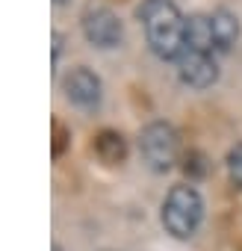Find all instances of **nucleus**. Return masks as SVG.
Segmentation results:
<instances>
[{"instance_id":"7","label":"nucleus","mask_w":242,"mask_h":251,"mask_svg":"<svg viewBox=\"0 0 242 251\" xmlns=\"http://www.w3.org/2000/svg\"><path fill=\"white\" fill-rule=\"evenodd\" d=\"M210 27H213V45H216V53H227L233 50V45L239 42V18L230 12V9H216L210 15Z\"/></svg>"},{"instance_id":"9","label":"nucleus","mask_w":242,"mask_h":251,"mask_svg":"<svg viewBox=\"0 0 242 251\" xmlns=\"http://www.w3.org/2000/svg\"><path fill=\"white\" fill-rule=\"evenodd\" d=\"M95 148H97V154H100V160H103V163H121V160H124V154H127L124 139H121L118 133H112V130L100 133Z\"/></svg>"},{"instance_id":"11","label":"nucleus","mask_w":242,"mask_h":251,"mask_svg":"<svg viewBox=\"0 0 242 251\" xmlns=\"http://www.w3.org/2000/svg\"><path fill=\"white\" fill-rule=\"evenodd\" d=\"M59 50H62V33H53V62L59 59Z\"/></svg>"},{"instance_id":"8","label":"nucleus","mask_w":242,"mask_h":251,"mask_svg":"<svg viewBox=\"0 0 242 251\" xmlns=\"http://www.w3.org/2000/svg\"><path fill=\"white\" fill-rule=\"evenodd\" d=\"M189 48H201V50H213V27H210V15H189L186 18V42Z\"/></svg>"},{"instance_id":"6","label":"nucleus","mask_w":242,"mask_h":251,"mask_svg":"<svg viewBox=\"0 0 242 251\" xmlns=\"http://www.w3.org/2000/svg\"><path fill=\"white\" fill-rule=\"evenodd\" d=\"M62 92L80 109H97L100 106V98H103L100 77L95 71H89L86 65H77V68H71L62 77Z\"/></svg>"},{"instance_id":"13","label":"nucleus","mask_w":242,"mask_h":251,"mask_svg":"<svg viewBox=\"0 0 242 251\" xmlns=\"http://www.w3.org/2000/svg\"><path fill=\"white\" fill-rule=\"evenodd\" d=\"M53 251H62V248H53Z\"/></svg>"},{"instance_id":"4","label":"nucleus","mask_w":242,"mask_h":251,"mask_svg":"<svg viewBox=\"0 0 242 251\" xmlns=\"http://www.w3.org/2000/svg\"><path fill=\"white\" fill-rule=\"evenodd\" d=\"M83 24V36L89 45L100 48V50H112L121 45V39H124V27H121L118 15L106 6H89L80 18Z\"/></svg>"},{"instance_id":"2","label":"nucleus","mask_w":242,"mask_h":251,"mask_svg":"<svg viewBox=\"0 0 242 251\" xmlns=\"http://www.w3.org/2000/svg\"><path fill=\"white\" fill-rule=\"evenodd\" d=\"M204 219V201L195 186H174L163 201V227L177 236L189 239Z\"/></svg>"},{"instance_id":"12","label":"nucleus","mask_w":242,"mask_h":251,"mask_svg":"<svg viewBox=\"0 0 242 251\" xmlns=\"http://www.w3.org/2000/svg\"><path fill=\"white\" fill-rule=\"evenodd\" d=\"M53 3H56V6H65V3H68V0H53Z\"/></svg>"},{"instance_id":"5","label":"nucleus","mask_w":242,"mask_h":251,"mask_svg":"<svg viewBox=\"0 0 242 251\" xmlns=\"http://www.w3.org/2000/svg\"><path fill=\"white\" fill-rule=\"evenodd\" d=\"M177 62V74L189 89H210L218 80V62L213 50H201V48H189L183 45Z\"/></svg>"},{"instance_id":"3","label":"nucleus","mask_w":242,"mask_h":251,"mask_svg":"<svg viewBox=\"0 0 242 251\" xmlns=\"http://www.w3.org/2000/svg\"><path fill=\"white\" fill-rule=\"evenodd\" d=\"M139 151H142V160L148 163V169L169 172L180 154V142H177L174 127L166 121H151L139 133Z\"/></svg>"},{"instance_id":"10","label":"nucleus","mask_w":242,"mask_h":251,"mask_svg":"<svg viewBox=\"0 0 242 251\" xmlns=\"http://www.w3.org/2000/svg\"><path fill=\"white\" fill-rule=\"evenodd\" d=\"M227 172H230L233 183L242 186V142L230 148V154H227Z\"/></svg>"},{"instance_id":"1","label":"nucleus","mask_w":242,"mask_h":251,"mask_svg":"<svg viewBox=\"0 0 242 251\" xmlns=\"http://www.w3.org/2000/svg\"><path fill=\"white\" fill-rule=\"evenodd\" d=\"M136 18L145 30L148 48L160 59H177L186 42V18L174 0H142Z\"/></svg>"}]
</instances>
